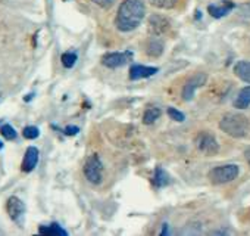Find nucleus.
Here are the masks:
<instances>
[{
	"label": "nucleus",
	"instance_id": "9d476101",
	"mask_svg": "<svg viewBox=\"0 0 250 236\" xmlns=\"http://www.w3.org/2000/svg\"><path fill=\"white\" fill-rule=\"evenodd\" d=\"M39 149L36 146H30L27 151H25V155H24V160H22V164H21V170L24 173H31L37 164H39Z\"/></svg>",
	"mask_w": 250,
	"mask_h": 236
},
{
	"label": "nucleus",
	"instance_id": "a211bd4d",
	"mask_svg": "<svg viewBox=\"0 0 250 236\" xmlns=\"http://www.w3.org/2000/svg\"><path fill=\"white\" fill-rule=\"evenodd\" d=\"M161 114H162L161 108H158V106H149V108L145 111L143 123H145V124H153V123L158 120V118L161 117Z\"/></svg>",
	"mask_w": 250,
	"mask_h": 236
},
{
	"label": "nucleus",
	"instance_id": "f8f14e48",
	"mask_svg": "<svg viewBox=\"0 0 250 236\" xmlns=\"http://www.w3.org/2000/svg\"><path fill=\"white\" fill-rule=\"evenodd\" d=\"M234 6H235V5H234L232 2H229V0H225V2H224L222 5H209V6H208V12L210 14V17L219 20V18L228 15V14L234 9Z\"/></svg>",
	"mask_w": 250,
	"mask_h": 236
},
{
	"label": "nucleus",
	"instance_id": "2eb2a0df",
	"mask_svg": "<svg viewBox=\"0 0 250 236\" xmlns=\"http://www.w3.org/2000/svg\"><path fill=\"white\" fill-rule=\"evenodd\" d=\"M249 105H250V86L243 87L234 100V108L237 109H246L249 108Z\"/></svg>",
	"mask_w": 250,
	"mask_h": 236
},
{
	"label": "nucleus",
	"instance_id": "39448f33",
	"mask_svg": "<svg viewBox=\"0 0 250 236\" xmlns=\"http://www.w3.org/2000/svg\"><path fill=\"white\" fill-rule=\"evenodd\" d=\"M196 146L205 155H215L219 151L216 139L213 138V135H210L208 132H200L196 136Z\"/></svg>",
	"mask_w": 250,
	"mask_h": 236
},
{
	"label": "nucleus",
	"instance_id": "393cba45",
	"mask_svg": "<svg viewBox=\"0 0 250 236\" xmlns=\"http://www.w3.org/2000/svg\"><path fill=\"white\" fill-rule=\"evenodd\" d=\"M78 132H80V129L75 127V126H68V127H65V130H63V133H65L66 136H75V135H78Z\"/></svg>",
	"mask_w": 250,
	"mask_h": 236
},
{
	"label": "nucleus",
	"instance_id": "1a4fd4ad",
	"mask_svg": "<svg viewBox=\"0 0 250 236\" xmlns=\"http://www.w3.org/2000/svg\"><path fill=\"white\" fill-rule=\"evenodd\" d=\"M6 211H8L9 217H11L14 221L20 223V221H21V218L24 217L25 205H24V202H22L20 198H17V196H11V198L8 199V202H6Z\"/></svg>",
	"mask_w": 250,
	"mask_h": 236
},
{
	"label": "nucleus",
	"instance_id": "f3484780",
	"mask_svg": "<svg viewBox=\"0 0 250 236\" xmlns=\"http://www.w3.org/2000/svg\"><path fill=\"white\" fill-rule=\"evenodd\" d=\"M153 185L156 188H164L167 185H169V174L161 167L158 165L155 168V174H153Z\"/></svg>",
	"mask_w": 250,
	"mask_h": 236
},
{
	"label": "nucleus",
	"instance_id": "bb28decb",
	"mask_svg": "<svg viewBox=\"0 0 250 236\" xmlns=\"http://www.w3.org/2000/svg\"><path fill=\"white\" fill-rule=\"evenodd\" d=\"M161 235H162V236H164V235H168V224H167V223L164 224V230H162Z\"/></svg>",
	"mask_w": 250,
	"mask_h": 236
},
{
	"label": "nucleus",
	"instance_id": "7ed1b4c3",
	"mask_svg": "<svg viewBox=\"0 0 250 236\" xmlns=\"http://www.w3.org/2000/svg\"><path fill=\"white\" fill-rule=\"evenodd\" d=\"M237 176H238V165L225 164V165L212 168L208 174V179L213 185H224V183L232 182L234 179H237Z\"/></svg>",
	"mask_w": 250,
	"mask_h": 236
},
{
	"label": "nucleus",
	"instance_id": "dca6fc26",
	"mask_svg": "<svg viewBox=\"0 0 250 236\" xmlns=\"http://www.w3.org/2000/svg\"><path fill=\"white\" fill-rule=\"evenodd\" d=\"M164 52V43L162 40H159V37H153L149 43H147V49H146V53L152 58H158L161 56Z\"/></svg>",
	"mask_w": 250,
	"mask_h": 236
},
{
	"label": "nucleus",
	"instance_id": "4468645a",
	"mask_svg": "<svg viewBox=\"0 0 250 236\" xmlns=\"http://www.w3.org/2000/svg\"><path fill=\"white\" fill-rule=\"evenodd\" d=\"M234 74L240 80H243V81H246V83L250 84V62H247V61L237 62L234 65Z\"/></svg>",
	"mask_w": 250,
	"mask_h": 236
},
{
	"label": "nucleus",
	"instance_id": "6ab92c4d",
	"mask_svg": "<svg viewBox=\"0 0 250 236\" xmlns=\"http://www.w3.org/2000/svg\"><path fill=\"white\" fill-rule=\"evenodd\" d=\"M149 3L158 9H172L177 6L178 0H149Z\"/></svg>",
	"mask_w": 250,
	"mask_h": 236
},
{
	"label": "nucleus",
	"instance_id": "6e6552de",
	"mask_svg": "<svg viewBox=\"0 0 250 236\" xmlns=\"http://www.w3.org/2000/svg\"><path fill=\"white\" fill-rule=\"evenodd\" d=\"M206 80H208V75L205 72H197L191 78H188L187 83L184 84V89H183V99L184 100H191L196 90L199 87H202L206 83Z\"/></svg>",
	"mask_w": 250,
	"mask_h": 236
},
{
	"label": "nucleus",
	"instance_id": "aec40b11",
	"mask_svg": "<svg viewBox=\"0 0 250 236\" xmlns=\"http://www.w3.org/2000/svg\"><path fill=\"white\" fill-rule=\"evenodd\" d=\"M77 53L75 52H65L63 55H62V58H61V61H62V65L65 67V68H72L74 65H75V62H77Z\"/></svg>",
	"mask_w": 250,
	"mask_h": 236
},
{
	"label": "nucleus",
	"instance_id": "cd10ccee",
	"mask_svg": "<svg viewBox=\"0 0 250 236\" xmlns=\"http://www.w3.org/2000/svg\"><path fill=\"white\" fill-rule=\"evenodd\" d=\"M3 148V143H2V141H0V149H2Z\"/></svg>",
	"mask_w": 250,
	"mask_h": 236
},
{
	"label": "nucleus",
	"instance_id": "f03ea898",
	"mask_svg": "<svg viewBox=\"0 0 250 236\" xmlns=\"http://www.w3.org/2000/svg\"><path fill=\"white\" fill-rule=\"evenodd\" d=\"M249 120L241 114H227L219 121V129L232 138H244L249 133Z\"/></svg>",
	"mask_w": 250,
	"mask_h": 236
},
{
	"label": "nucleus",
	"instance_id": "4be33fe9",
	"mask_svg": "<svg viewBox=\"0 0 250 236\" xmlns=\"http://www.w3.org/2000/svg\"><path fill=\"white\" fill-rule=\"evenodd\" d=\"M22 136L28 141H34L40 136V130L34 126H27L24 130H22Z\"/></svg>",
	"mask_w": 250,
	"mask_h": 236
},
{
	"label": "nucleus",
	"instance_id": "5701e85b",
	"mask_svg": "<svg viewBox=\"0 0 250 236\" xmlns=\"http://www.w3.org/2000/svg\"><path fill=\"white\" fill-rule=\"evenodd\" d=\"M168 115L171 117V120L178 121V123L184 121V118H186V115H184L181 111H178V109H175V108H172V106L168 108Z\"/></svg>",
	"mask_w": 250,
	"mask_h": 236
},
{
	"label": "nucleus",
	"instance_id": "ddd939ff",
	"mask_svg": "<svg viewBox=\"0 0 250 236\" xmlns=\"http://www.w3.org/2000/svg\"><path fill=\"white\" fill-rule=\"evenodd\" d=\"M39 233L46 235V236H66L68 235V232L58 223H52L49 226H40Z\"/></svg>",
	"mask_w": 250,
	"mask_h": 236
},
{
	"label": "nucleus",
	"instance_id": "f257e3e1",
	"mask_svg": "<svg viewBox=\"0 0 250 236\" xmlns=\"http://www.w3.org/2000/svg\"><path fill=\"white\" fill-rule=\"evenodd\" d=\"M146 15V6L143 0H124L119 5L115 25L119 31L128 33L136 30Z\"/></svg>",
	"mask_w": 250,
	"mask_h": 236
},
{
	"label": "nucleus",
	"instance_id": "a878e982",
	"mask_svg": "<svg viewBox=\"0 0 250 236\" xmlns=\"http://www.w3.org/2000/svg\"><path fill=\"white\" fill-rule=\"evenodd\" d=\"M244 158H246L247 164L250 165V148H249V149H246V152H244Z\"/></svg>",
	"mask_w": 250,
	"mask_h": 236
},
{
	"label": "nucleus",
	"instance_id": "20e7f679",
	"mask_svg": "<svg viewBox=\"0 0 250 236\" xmlns=\"http://www.w3.org/2000/svg\"><path fill=\"white\" fill-rule=\"evenodd\" d=\"M84 176L85 179L93 183V185H99L102 182V177H103V165H102V161L99 158V155H90L85 163H84Z\"/></svg>",
	"mask_w": 250,
	"mask_h": 236
},
{
	"label": "nucleus",
	"instance_id": "0eeeda50",
	"mask_svg": "<svg viewBox=\"0 0 250 236\" xmlns=\"http://www.w3.org/2000/svg\"><path fill=\"white\" fill-rule=\"evenodd\" d=\"M147 25H149V34H150L152 37H162V36H165V34L169 31V28H171L169 21H168L165 17L158 15V14H155V15H152V17L149 18Z\"/></svg>",
	"mask_w": 250,
	"mask_h": 236
},
{
	"label": "nucleus",
	"instance_id": "b1692460",
	"mask_svg": "<svg viewBox=\"0 0 250 236\" xmlns=\"http://www.w3.org/2000/svg\"><path fill=\"white\" fill-rule=\"evenodd\" d=\"M93 3H96L97 6H100V8H104V9H107V8H110L113 3H115V0H91Z\"/></svg>",
	"mask_w": 250,
	"mask_h": 236
},
{
	"label": "nucleus",
	"instance_id": "9b49d317",
	"mask_svg": "<svg viewBox=\"0 0 250 236\" xmlns=\"http://www.w3.org/2000/svg\"><path fill=\"white\" fill-rule=\"evenodd\" d=\"M158 72L156 67H146V65H131L130 68V80L136 81V80H142V78H149L152 75H155Z\"/></svg>",
	"mask_w": 250,
	"mask_h": 236
},
{
	"label": "nucleus",
	"instance_id": "423d86ee",
	"mask_svg": "<svg viewBox=\"0 0 250 236\" xmlns=\"http://www.w3.org/2000/svg\"><path fill=\"white\" fill-rule=\"evenodd\" d=\"M133 59V52L127 50V52H110L103 55L102 58V64L107 68H119L124 67L127 62H130Z\"/></svg>",
	"mask_w": 250,
	"mask_h": 236
},
{
	"label": "nucleus",
	"instance_id": "412c9836",
	"mask_svg": "<svg viewBox=\"0 0 250 236\" xmlns=\"http://www.w3.org/2000/svg\"><path fill=\"white\" fill-rule=\"evenodd\" d=\"M0 133H2V136L6 139V141H15L18 133L17 130L11 126V124H3L2 127H0Z\"/></svg>",
	"mask_w": 250,
	"mask_h": 236
}]
</instances>
